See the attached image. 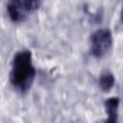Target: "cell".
Listing matches in <instances>:
<instances>
[{
    "label": "cell",
    "mask_w": 123,
    "mask_h": 123,
    "mask_svg": "<svg viewBox=\"0 0 123 123\" xmlns=\"http://www.w3.org/2000/svg\"><path fill=\"white\" fill-rule=\"evenodd\" d=\"M36 67L32 60V53L28 50H21L15 53L12 61L10 71V82L19 92H27L36 78Z\"/></svg>",
    "instance_id": "cell-1"
},
{
    "label": "cell",
    "mask_w": 123,
    "mask_h": 123,
    "mask_svg": "<svg viewBox=\"0 0 123 123\" xmlns=\"http://www.w3.org/2000/svg\"><path fill=\"white\" fill-rule=\"evenodd\" d=\"M111 45L112 36L110 29H99L90 37V54L96 59H101L108 54Z\"/></svg>",
    "instance_id": "cell-3"
},
{
    "label": "cell",
    "mask_w": 123,
    "mask_h": 123,
    "mask_svg": "<svg viewBox=\"0 0 123 123\" xmlns=\"http://www.w3.org/2000/svg\"><path fill=\"white\" fill-rule=\"evenodd\" d=\"M43 0H9L7 12L12 21L19 23L29 16L30 13L37 11Z\"/></svg>",
    "instance_id": "cell-2"
},
{
    "label": "cell",
    "mask_w": 123,
    "mask_h": 123,
    "mask_svg": "<svg viewBox=\"0 0 123 123\" xmlns=\"http://www.w3.org/2000/svg\"><path fill=\"white\" fill-rule=\"evenodd\" d=\"M120 99L118 97H111L105 101V110L107 113L108 123H116L118 117V107Z\"/></svg>",
    "instance_id": "cell-4"
},
{
    "label": "cell",
    "mask_w": 123,
    "mask_h": 123,
    "mask_svg": "<svg viewBox=\"0 0 123 123\" xmlns=\"http://www.w3.org/2000/svg\"><path fill=\"white\" fill-rule=\"evenodd\" d=\"M114 82H115V79H114L113 74L111 71L106 70L102 72L101 75L99 76L98 85H99V87L103 91H109L113 87Z\"/></svg>",
    "instance_id": "cell-5"
}]
</instances>
